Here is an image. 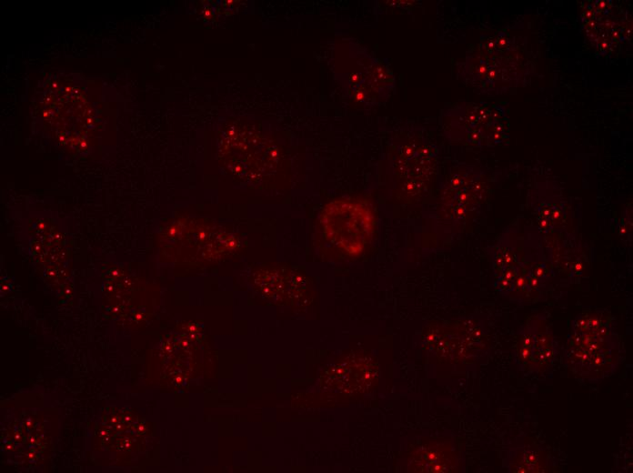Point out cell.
<instances>
[{"instance_id":"52a82bcc","label":"cell","mask_w":633,"mask_h":473,"mask_svg":"<svg viewBox=\"0 0 633 473\" xmlns=\"http://www.w3.org/2000/svg\"><path fill=\"white\" fill-rule=\"evenodd\" d=\"M557 355L558 342L544 318L534 317L517 331L513 357L516 366L525 375L548 373Z\"/></svg>"},{"instance_id":"3957f363","label":"cell","mask_w":633,"mask_h":473,"mask_svg":"<svg viewBox=\"0 0 633 473\" xmlns=\"http://www.w3.org/2000/svg\"><path fill=\"white\" fill-rule=\"evenodd\" d=\"M449 140L474 146L504 144L509 137L507 107L500 104L462 103L441 116Z\"/></svg>"},{"instance_id":"6da1fadb","label":"cell","mask_w":633,"mask_h":473,"mask_svg":"<svg viewBox=\"0 0 633 473\" xmlns=\"http://www.w3.org/2000/svg\"><path fill=\"white\" fill-rule=\"evenodd\" d=\"M457 75L483 94H499L518 86L528 74V61L512 37L497 32L480 40L457 67Z\"/></svg>"},{"instance_id":"ba28073f","label":"cell","mask_w":633,"mask_h":473,"mask_svg":"<svg viewBox=\"0 0 633 473\" xmlns=\"http://www.w3.org/2000/svg\"><path fill=\"white\" fill-rule=\"evenodd\" d=\"M580 23L588 41L602 54L615 51L629 35L627 12L612 1L587 2Z\"/></svg>"},{"instance_id":"8992f818","label":"cell","mask_w":633,"mask_h":473,"mask_svg":"<svg viewBox=\"0 0 633 473\" xmlns=\"http://www.w3.org/2000/svg\"><path fill=\"white\" fill-rule=\"evenodd\" d=\"M393 169L399 191L407 196L421 195L435 171L437 151L421 136L406 139L394 156Z\"/></svg>"},{"instance_id":"4fadbf2b","label":"cell","mask_w":633,"mask_h":473,"mask_svg":"<svg viewBox=\"0 0 633 473\" xmlns=\"http://www.w3.org/2000/svg\"><path fill=\"white\" fill-rule=\"evenodd\" d=\"M631 228H632V218H631V213L629 214L628 212L622 218V221L620 223V226L618 227V232L619 236L627 238H630L631 236Z\"/></svg>"},{"instance_id":"8fae6325","label":"cell","mask_w":633,"mask_h":473,"mask_svg":"<svg viewBox=\"0 0 633 473\" xmlns=\"http://www.w3.org/2000/svg\"><path fill=\"white\" fill-rule=\"evenodd\" d=\"M563 206L559 197L551 196L536 206L538 222L543 230H550L563 217Z\"/></svg>"},{"instance_id":"277c9868","label":"cell","mask_w":633,"mask_h":473,"mask_svg":"<svg viewBox=\"0 0 633 473\" xmlns=\"http://www.w3.org/2000/svg\"><path fill=\"white\" fill-rule=\"evenodd\" d=\"M320 220L327 238L349 255L363 251L372 236L375 222L369 207L349 199L328 204Z\"/></svg>"},{"instance_id":"7c38bea8","label":"cell","mask_w":633,"mask_h":473,"mask_svg":"<svg viewBox=\"0 0 633 473\" xmlns=\"http://www.w3.org/2000/svg\"><path fill=\"white\" fill-rule=\"evenodd\" d=\"M490 256L494 277L520 257L507 237H501L496 245L491 247Z\"/></svg>"},{"instance_id":"9c48e42d","label":"cell","mask_w":633,"mask_h":473,"mask_svg":"<svg viewBox=\"0 0 633 473\" xmlns=\"http://www.w3.org/2000/svg\"><path fill=\"white\" fill-rule=\"evenodd\" d=\"M483 174L473 166H463L447 181L440 196V216L457 225L481 202L485 194Z\"/></svg>"},{"instance_id":"7a4b0ae2","label":"cell","mask_w":633,"mask_h":473,"mask_svg":"<svg viewBox=\"0 0 633 473\" xmlns=\"http://www.w3.org/2000/svg\"><path fill=\"white\" fill-rule=\"evenodd\" d=\"M564 355L568 367L586 379L598 381L611 375L618 364L620 348L607 316L588 311L576 317Z\"/></svg>"},{"instance_id":"30bf717a","label":"cell","mask_w":633,"mask_h":473,"mask_svg":"<svg viewBox=\"0 0 633 473\" xmlns=\"http://www.w3.org/2000/svg\"><path fill=\"white\" fill-rule=\"evenodd\" d=\"M507 472H549L555 461L547 449L535 443L517 442L508 448L504 461Z\"/></svg>"},{"instance_id":"5b68a950","label":"cell","mask_w":633,"mask_h":473,"mask_svg":"<svg viewBox=\"0 0 633 473\" xmlns=\"http://www.w3.org/2000/svg\"><path fill=\"white\" fill-rule=\"evenodd\" d=\"M354 65L348 75V93L364 108H373L386 102L395 89L391 69L366 47L357 45Z\"/></svg>"}]
</instances>
